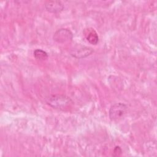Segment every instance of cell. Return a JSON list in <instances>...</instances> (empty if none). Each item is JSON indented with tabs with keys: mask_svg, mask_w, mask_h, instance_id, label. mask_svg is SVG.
<instances>
[{
	"mask_svg": "<svg viewBox=\"0 0 157 157\" xmlns=\"http://www.w3.org/2000/svg\"><path fill=\"white\" fill-rule=\"evenodd\" d=\"M46 102L54 109L64 110L70 107L72 103V100L68 96L63 94H53L46 98Z\"/></svg>",
	"mask_w": 157,
	"mask_h": 157,
	"instance_id": "1",
	"label": "cell"
},
{
	"mask_svg": "<svg viewBox=\"0 0 157 157\" xmlns=\"http://www.w3.org/2000/svg\"><path fill=\"white\" fill-rule=\"evenodd\" d=\"M128 106L121 102L115 103L111 105L109 111V117L111 121H117L121 120L127 113Z\"/></svg>",
	"mask_w": 157,
	"mask_h": 157,
	"instance_id": "2",
	"label": "cell"
},
{
	"mask_svg": "<svg viewBox=\"0 0 157 157\" xmlns=\"http://www.w3.org/2000/svg\"><path fill=\"white\" fill-rule=\"evenodd\" d=\"M53 40L59 44H64L70 42L73 39L72 33L68 29L61 28L53 34Z\"/></svg>",
	"mask_w": 157,
	"mask_h": 157,
	"instance_id": "3",
	"label": "cell"
},
{
	"mask_svg": "<svg viewBox=\"0 0 157 157\" xmlns=\"http://www.w3.org/2000/svg\"><path fill=\"white\" fill-rule=\"evenodd\" d=\"M94 52V50L91 47L77 45L74 47L71 52V55L75 58H84L91 55Z\"/></svg>",
	"mask_w": 157,
	"mask_h": 157,
	"instance_id": "4",
	"label": "cell"
},
{
	"mask_svg": "<svg viewBox=\"0 0 157 157\" xmlns=\"http://www.w3.org/2000/svg\"><path fill=\"white\" fill-rule=\"evenodd\" d=\"M63 4L59 1H48L45 3V8L50 13H59L64 9Z\"/></svg>",
	"mask_w": 157,
	"mask_h": 157,
	"instance_id": "5",
	"label": "cell"
},
{
	"mask_svg": "<svg viewBox=\"0 0 157 157\" xmlns=\"http://www.w3.org/2000/svg\"><path fill=\"white\" fill-rule=\"evenodd\" d=\"M86 40L92 45H96L99 42V37L96 31L92 28H88L83 31Z\"/></svg>",
	"mask_w": 157,
	"mask_h": 157,
	"instance_id": "6",
	"label": "cell"
},
{
	"mask_svg": "<svg viewBox=\"0 0 157 157\" xmlns=\"http://www.w3.org/2000/svg\"><path fill=\"white\" fill-rule=\"evenodd\" d=\"M33 55H34V58L38 60V61H44L45 60H46L48 57V53L42 50V49H36L34 52H33Z\"/></svg>",
	"mask_w": 157,
	"mask_h": 157,
	"instance_id": "7",
	"label": "cell"
},
{
	"mask_svg": "<svg viewBox=\"0 0 157 157\" xmlns=\"http://www.w3.org/2000/svg\"><path fill=\"white\" fill-rule=\"evenodd\" d=\"M122 153V150L121 148L119 146H116L115 148L113 149V155L114 156H119L121 155Z\"/></svg>",
	"mask_w": 157,
	"mask_h": 157,
	"instance_id": "8",
	"label": "cell"
}]
</instances>
